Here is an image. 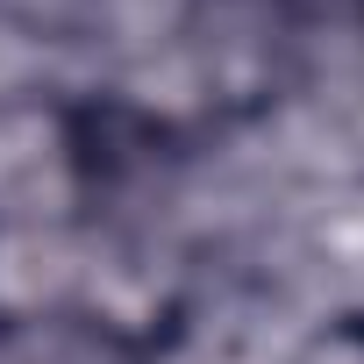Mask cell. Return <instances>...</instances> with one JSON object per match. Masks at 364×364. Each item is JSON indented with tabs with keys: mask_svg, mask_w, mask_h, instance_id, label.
Listing matches in <instances>:
<instances>
[{
	"mask_svg": "<svg viewBox=\"0 0 364 364\" xmlns=\"http://www.w3.org/2000/svg\"><path fill=\"white\" fill-rule=\"evenodd\" d=\"M100 222V93L22 79L0 86V229Z\"/></svg>",
	"mask_w": 364,
	"mask_h": 364,
	"instance_id": "6da1fadb",
	"label": "cell"
},
{
	"mask_svg": "<svg viewBox=\"0 0 364 364\" xmlns=\"http://www.w3.org/2000/svg\"><path fill=\"white\" fill-rule=\"evenodd\" d=\"M279 364H364V300L321 307V314L293 336V350H286Z\"/></svg>",
	"mask_w": 364,
	"mask_h": 364,
	"instance_id": "3957f363",
	"label": "cell"
},
{
	"mask_svg": "<svg viewBox=\"0 0 364 364\" xmlns=\"http://www.w3.org/2000/svg\"><path fill=\"white\" fill-rule=\"evenodd\" d=\"M0 364H164V343L86 307V314H50L29 328H0Z\"/></svg>",
	"mask_w": 364,
	"mask_h": 364,
	"instance_id": "7a4b0ae2",
	"label": "cell"
},
{
	"mask_svg": "<svg viewBox=\"0 0 364 364\" xmlns=\"http://www.w3.org/2000/svg\"><path fill=\"white\" fill-rule=\"evenodd\" d=\"M357 8H364V0H357Z\"/></svg>",
	"mask_w": 364,
	"mask_h": 364,
	"instance_id": "277c9868",
	"label": "cell"
}]
</instances>
